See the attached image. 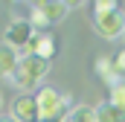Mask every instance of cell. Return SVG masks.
Here are the masks:
<instances>
[{"mask_svg": "<svg viewBox=\"0 0 125 122\" xmlns=\"http://www.w3.org/2000/svg\"><path fill=\"white\" fill-rule=\"evenodd\" d=\"M93 70H96V76L105 81V84H119V81H125L122 79V73L116 70V64H114V58H108V55H99V58L93 61Z\"/></svg>", "mask_w": 125, "mask_h": 122, "instance_id": "ba28073f", "label": "cell"}, {"mask_svg": "<svg viewBox=\"0 0 125 122\" xmlns=\"http://www.w3.org/2000/svg\"><path fill=\"white\" fill-rule=\"evenodd\" d=\"M0 108H3V96H0Z\"/></svg>", "mask_w": 125, "mask_h": 122, "instance_id": "2e32d148", "label": "cell"}, {"mask_svg": "<svg viewBox=\"0 0 125 122\" xmlns=\"http://www.w3.org/2000/svg\"><path fill=\"white\" fill-rule=\"evenodd\" d=\"M119 3L116 0H96L93 3V15H102V12H116Z\"/></svg>", "mask_w": 125, "mask_h": 122, "instance_id": "4fadbf2b", "label": "cell"}, {"mask_svg": "<svg viewBox=\"0 0 125 122\" xmlns=\"http://www.w3.org/2000/svg\"><path fill=\"white\" fill-rule=\"evenodd\" d=\"M96 116H99V122H125V111L111 105V102H105V105L96 108Z\"/></svg>", "mask_w": 125, "mask_h": 122, "instance_id": "8fae6325", "label": "cell"}, {"mask_svg": "<svg viewBox=\"0 0 125 122\" xmlns=\"http://www.w3.org/2000/svg\"><path fill=\"white\" fill-rule=\"evenodd\" d=\"M114 64H116V70L122 73V79H125V47L116 52V55H114Z\"/></svg>", "mask_w": 125, "mask_h": 122, "instance_id": "5bb4252c", "label": "cell"}, {"mask_svg": "<svg viewBox=\"0 0 125 122\" xmlns=\"http://www.w3.org/2000/svg\"><path fill=\"white\" fill-rule=\"evenodd\" d=\"M93 26H96V32H99L105 41H116V38L125 35V12L116 9V12L93 15Z\"/></svg>", "mask_w": 125, "mask_h": 122, "instance_id": "3957f363", "label": "cell"}, {"mask_svg": "<svg viewBox=\"0 0 125 122\" xmlns=\"http://www.w3.org/2000/svg\"><path fill=\"white\" fill-rule=\"evenodd\" d=\"M38 32L32 29L29 20H23V18H18V20H12L9 23V29H6V38H3V44H9L12 50H18V55L26 50L32 44V38H35Z\"/></svg>", "mask_w": 125, "mask_h": 122, "instance_id": "277c9868", "label": "cell"}, {"mask_svg": "<svg viewBox=\"0 0 125 122\" xmlns=\"http://www.w3.org/2000/svg\"><path fill=\"white\" fill-rule=\"evenodd\" d=\"M0 122H18V119H15V116L9 113V116H0Z\"/></svg>", "mask_w": 125, "mask_h": 122, "instance_id": "9a60e30c", "label": "cell"}, {"mask_svg": "<svg viewBox=\"0 0 125 122\" xmlns=\"http://www.w3.org/2000/svg\"><path fill=\"white\" fill-rule=\"evenodd\" d=\"M70 6L73 3H67V0H38L32 9L52 26V23H58V20H64L67 18V12H70Z\"/></svg>", "mask_w": 125, "mask_h": 122, "instance_id": "8992f818", "label": "cell"}, {"mask_svg": "<svg viewBox=\"0 0 125 122\" xmlns=\"http://www.w3.org/2000/svg\"><path fill=\"white\" fill-rule=\"evenodd\" d=\"M21 55H35V58H41V61H50L55 55V38H52V32H38L32 38V44Z\"/></svg>", "mask_w": 125, "mask_h": 122, "instance_id": "52a82bcc", "label": "cell"}, {"mask_svg": "<svg viewBox=\"0 0 125 122\" xmlns=\"http://www.w3.org/2000/svg\"><path fill=\"white\" fill-rule=\"evenodd\" d=\"M35 102H38V113L41 122H64L70 113V96L55 87H41L35 90Z\"/></svg>", "mask_w": 125, "mask_h": 122, "instance_id": "7a4b0ae2", "label": "cell"}, {"mask_svg": "<svg viewBox=\"0 0 125 122\" xmlns=\"http://www.w3.org/2000/svg\"><path fill=\"white\" fill-rule=\"evenodd\" d=\"M47 73H50V61H41L35 55H21L9 81L21 93H32V90H41V81H44Z\"/></svg>", "mask_w": 125, "mask_h": 122, "instance_id": "6da1fadb", "label": "cell"}, {"mask_svg": "<svg viewBox=\"0 0 125 122\" xmlns=\"http://www.w3.org/2000/svg\"><path fill=\"white\" fill-rule=\"evenodd\" d=\"M64 122H99V116H96V108H90V105H76V108H70Z\"/></svg>", "mask_w": 125, "mask_h": 122, "instance_id": "30bf717a", "label": "cell"}, {"mask_svg": "<svg viewBox=\"0 0 125 122\" xmlns=\"http://www.w3.org/2000/svg\"><path fill=\"white\" fill-rule=\"evenodd\" d=\"M18 61H21V55H18V50H12L9 44H0V79H12V73H15V67H18Z\"/></svg>", "mask_w": 125, "mask_h": 122, "instance_id": "9c48e42d", "label": "cell"}, {"mask_svg": "<svg viewBox=\"0 0 125 122\" xmlns=\"http://www.w3.org/2000/svg\"><path fill=\"white\" fill-rule=\"evenodd\" d=\"M111 105H116V108L125 111V81H119V84L111 87Z\"/></svg>", "mask_w": 125, "mask_h": 122, "instance_id": "7c38bea8", "label": "cell"}, {"mask_svg": "<svg viewBox=\"0 0 125 122\" xmlns=\"http://www.w3.org/2000/svg\"><path fill=\"white\" fill-rule=\"evenodd\" d=\"M12 116L18 122H41L35 93H23V96H18V99L12 102Z\"/></svg>", "mask_w": 125, "mask_h": 122, "instance_id": "5b68a950", "label": "cell"}]
</instances>
